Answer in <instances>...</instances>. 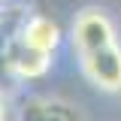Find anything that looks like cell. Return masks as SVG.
<instances>
[{
    "instance_id": "obj_4",
    "label": "cell",
    "mask_w": 121,
    "mask_h": 121,
    "mask_svg": "<svg viewBox=\"0 0 121 121\" xmlns=\"http://www.w3.org/2000/svg\"><path fill=\"white\" fill-rule=\"evenodd\" d=\"M18 33V39L30 48H36V52H45V55H55L64 43V30L55 18H48L43 12H33L27 15L24 21H21V27L15 30Z\"/></svg>"
},
{
    "instance_id": "obj_2",
    "label": "cell",
    "mask_w": 121,
    "mask_h": 121,
    "mask_svg": "<svg viewBox=\"0 0 121 121\" xmlns=\"http://www.w3.org/2000/svg\"><path fill=\"white\" fill-rule=\"evenodd\" d=\"M115 39H118V27H115V21L109 18L106 9L85 6L82 12H76L73 30H70V43H73L76 58L91 52V48H100L106 43H115Z\"/></svg>"
},
{
    "instance_id": "obj_1",
    "label": "cell",
    "mask_w": 121,
    "mask_h": 121,
    "mask_svg": "<svg viewBox=\"0 0 121 121\" xmlns=\"http://www.w3.org/2000/svg\"><path fill=\"white\" fill-rule=\"evenodd\" d=\"M79 70L103 94H121V43H106L79 55Z\"/></svg>"
},
{
    "instance_id": "obj_3",
    "label": "cell",
    "mask_w": 121,
    "mask_h": 121,
    "mask_svg": "<svg viewBox=\"0 0 121 121\" xmlns=\"http://www.w3.org/2000/svg\"><path fill=\"white\" fill-rule=\"evenodd\" d=\"M3 60H6V70L12 79L21 82H33V79H43L52 70V55L36 52L18 39V33H12V39L3 45Z\"/></svg>"
},
{
    "instance_id": "obj_5",
    "label": "cell",
    "mask_w": 121,
    "mask_h": 121,
    "mask_svg": "<svg viewBox=\"0 0 121 121\" xmlns=\"http://www.w3.org/2000/svg\"><path fill=\"white\" fill-rule=\"evenodd\" d=\"M0 121H9V100L3 91H0Z\"/></svg>"
}]
</instances>
